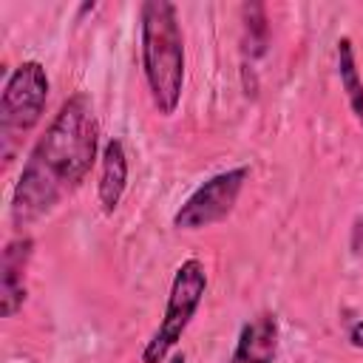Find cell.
<instances>
[{"mask_svg": "<svg viewBox=\"0 0 363 363\" xmlns=\"http://www.w3.org/2000/svg\"><path fill=\"white\" fill-rule=\"evenodd\" d=\"M99 153L94 105L85 94H74L57 108L23 162L9 201L11 224L28 227L57 210L65 196L82 187Z\"/></svg>", "mask_w": 363, "mask_h": 363, "instance_id": "6da1fadb", "label": "cell"}, {"mask_svg": "<svg viewBox=\"0 0 363 363\" xmlns=\"http://www.w3.org/2000/svg\"><path fill=\"white\" fill-rule=\"evenodd\" d=\"M139 65L159 116H173L184 94V34L179 9L170 0H145L139 6Z\"/></svg>", "mask_w": 363, "mask_h": 363, "instance_id": "7a4b0ae2", "label": "cell"}, {"mask_svg": "<svg viewBox=\"0 0 363 363\" xmlns=\"http://www.w3.org/2000/svg\"><path fill=\"white\" fill-rule=\"evenodd\" d=\"M48 94L51 82L40 60H23L6 77L0 94V153L6 164L14 159V150L23 136L40 125L48 105Z\"/></svg>", "mask_w": 363, "mask_h": 363, "instance_id": "3957f363", "label": "cell"}, {"mask_svg": "<svg viewBox=\"0 0 363 363\" xmlns=\"http://www.w3.org/2000/svg\"><path fill=\"white\" fill-rule=\"evenodd\" d=\"M204 295H207V267L199 258H184L173 272L162 320L147 337V343L142 346V354H139L142 363H164L173 354L187 326L193 323Z\"/></svg>", "mask_w": 363, "mask_h": 363, "instance_id": "277c9868", "label": "cell"}, {"mask_svg": "<svg viewBox=\"0 0 363 363\" xmlns=\"http://www.w3.org/2000/svg\"><path fill=\"white\" fill-rule=\"evenodd\" d=\"M250 167L247 164H238V167H230V170H221V173H213L210 179H204L173 213V227L179 233H199V230H207L218 221H224L244 184L250 182Z\"/></svg>", "mask_w": 363, "mask_h": 363, "instance_id": "5b68a950", "label": "cell"}, {"mask_svg": "<svg viewBox=\"0 0 363 363\" xmlns=\"http://www.w3.org/2000/svg\"><path fill=\"white\" fill-rule=\"evenodd\" d=\"M34 258V238L31 235H14L6 241L3 255H0V315L14 318L26 298V272Z\"/></svg>", "mask_w": 363, "mask_h": 363, "instance_id": "8992f818", "label": "cell"}, {"mask_svg": "<svg viewBox=\"0 0 363 363\" xmlns=\"http://www.w3.org/2000/svg\"><path fill=\"white\" fill-rule=\"evenodd\" d=\"M281 343V323L278 315L264 309L247 318L238 329L233 354L227 363H275Z\"/></svg>", "mask_w": 363, "mask_h": 363, "instance_id": "52a82bcc", "label": "cell"}, {"mask_svg": "<svg viewBox=\"0 0 363 363\" xmlns=\"http://www.w3.org/2000/svg\"><path fill=\"white\" fill-rule=\"evenodd\" d=\"M128 176H130V164H128V150L125 142L119 136H111L102 145L99 153V179H96V201L102 207L105 216H113L122 204V196L128 190Z\"/></svg>", "mask_w": 363, "mask_h": 363, "instance_id": "ba28073f", "label": "cell"}, {"mask_svg": "<svg viewBox=\"0 0 363 363\" xmlns=\"http://www.w3.org/2000/svg\"><path fill=\"white\" fill-rule=\"evenodd\" d=\"M335 45H337L335 57H337L340 91L346 94V102H349L354 122L363 128V79H360V68H357V57H354V43H352V37H340Z\"/></svg>", "mask_w": 363, "mask_h": 363, "instance_id": "9c48e42d", "label": "cell"}, {"mask_svg": "<svg viewBox=\"0 0 363 363\" xmlns=\"http://www.w3.org/2000/svg\"><path fill=\"white\" fill-rule=\"evenodd\" d=\"M241 14H244V37H241L244 57L258 60L261 54H267V45H269L267 9H264L261 3H247V6L241 9Z\"/></svg>", "mask_w": 363, "mask_h": 363, "instance_id": "30bf717a", "label": "cell"}, {"mask_svg": "<svg viewBox=\"0 0 363 363\" xmlns=\"http://www.w3.org/2000/svg\"><path fill=\"white\" fill-rule=\"evenodd\" d=\"M346 337H349V343H352L354 349H363V320H354V323L349 326Z\"/></svg>", "mask_w": 363, "mask_h": 363, "instance_id": "8fae6325", "label": "cell"}, {"mask_svg": "<svg viewBox=\"0 0 363 363\" xmlns=\"http://www.w3.org/2000/svg\"><path fill=\"white\" fill-rule=\"evenodd\" d=\"M164 363H187V357H184V352H173V354H170Z\"/></svg>", "mask_w": 363, "mask_h": 363, "instance_id": "7c38bea8", "label": "cell"}]
</instances>
